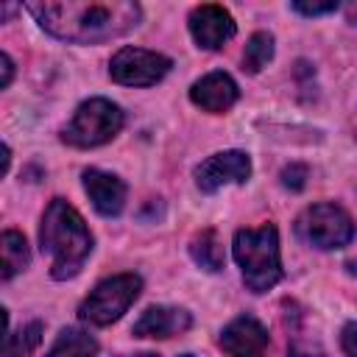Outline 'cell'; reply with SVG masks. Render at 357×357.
Here are the masks:
<instances>
[{
    "mask_svg": "<svg viewBox=\"0 0 357 357\" xmlns=\"http://www.w3.org/2000/svg\"><path fill=\"white\" fill-rule=\"evenodd\" d=\"M28 11L56 39L75 42V45H98L106 39H117L128 33L142 8L131 0H112V3H28Z\"/></svg>",
    "mask_w": 357,
    "mask_h": 357,
    "instance_id": "obj_1",
    "label": "cell"
},
{
    "mask_svg": "<svg viewBox=\"0 0 357 357\" xmlns=\"http://www.w3.org/2000/svg\"><path fill=\"white\" fill-rule=\"evenodd\" d=\"M42 251L50 254V276L53 279H73L86 257L92 254V234L84 223V218L70 206L64 198H53L50 206L42 215L39 229Z\"/></svg>",
    "mask_w": 357,
    "mask_h": 357,
    "instance_id": "obj_2",
    "label": "cell"
},
{
    "mask_svg": "<svg viewBox=\"0 0 357 357\" xmlns=\"http://www.w3.org/2000/svg\"><path fill=\"white\" fill-rule=\"evenodd\" d=\"M234 259L240 265L243 282L254 293L271 290L282 279V259H279V231L276 226L265 223L257 229H240L234 234Z\"/></svg>",
    "mask_w": 357,
    "mask_h": 357,
    "instance_id": "obj_3",
    "label": "cell"
},
{
    "mask_svg": "<svg viewBox=\"0 0 357 357\" xmlns=\"http://www.w3.org/2000/svg\"><path fill=\"white\" fill-rule=\"evenodd\" d=\"M120 128H123L120 106L106 98H89L75 109L70 123L61 128V139L73 148H98L114 139Z\"/></svg>",
    "mask_w": 357,
    "mask_h": 357,
    "instance_id": "obj_4",
    "label": "cell"
},
{
    "mask_svg": "<svg viewBox=\"0 0 357 357\" xmlns=\"http://www.w3.org/2000/svg\"><path fill=\"white\" fill-rule=\"evenodd\" d=\"M142 279L137 273H117L95 284V290L81 301L78 318L92 326H109L117 321L139 296Z\"/></svg>",
    "mask_w": 357,
    "mask_h": 357,
    "instance_id": "obj_5",
    "label": "cell"
},
{
    "mask_svg": "<svg viewBox=\"0 0 357 357\" xmlns=\"http://www.w3.org/2000/svg\"><path fill=\"white\" fill-rule=\"evenodd\" d=\"M296 234L321 248V251H332V248H343L351 243L354 237V223L349 218V212L343 206L335 204H315L310 209H304L296 220Z\"/></svg>",
    "mask_w": 357,
    "mask_h": 357,
    "instance_id": "obj_6",
    "label": "cell"
},
{
    "mask_svg": "<svg viewBox=\"0 0 357 357\" xmlns=\"http://www.w3.org/2000/svg\"><path fill=\"white\" fill-rule=\"evenodd\" d=\"M170 67L173 61L156 50L120 47L109 61V75L123 86H153L170 73Z\"/></svg>",
    "mask_w": 357,
    "mask_h": 357,
    "instance_id": "obj_7",
    "label": "cell"
},
{
    "mask_svg": "<svg viewBox=\"0 0 357 357\" xmlns=\"http://www.w3.org/2000/svg\"><path fill=\"white\" fill-rule=\"evenodd\" d=\"M251 176V159L243 151H220L195 167V184L201 192H215L223 184H245Z\"/></svg>",
    "mask_w": 357,
    "mask_h": 357,
    "instance_id": "obj_8",
    "label": "cell"
},
{
    "mask_svg": "<svg viewBox=\"0 0 357 357\" xmlns=\"http://www.w3.org/2000/svg\"><path fill=\"white\" fill-rule=\"evenodd\" d=\"M234 31H237V25L223 6L206 3V6L192 8V14H190V33H192L195 45L204 50L223 47L234 36Z\"/></svg>",
    "mask_w": 357,
    "mask_h": 357,
    "instance_id": "obj_9",
    "label": "cell"
},
{
    "mask_svg": "<svg viewBox=\"0 0 357 357\" xmlns=\"http://www.w3.org/2000/svg\"><path fill=\"white\" fill-rule=\"evenodd\" d=\"M218 343L229 357H262L268 349V329L254 315H240L223 326Z\"/></svg>",
    "mask_w": 357,
    "mask_h": 357,
    "instance_id": "obj_10",
    "label": "cell"
},
{
    "mask_svg": "<svg viewBox=\"0 0 357 357\" xmlns=\"http://www.w3.org/2000/svg\"><path fill=\"white\" fill-rule=\"evenodd\" d=\"M237 84L229 73H206L204 78H198L192 86H190V100L195 106H201L204 112H212V114H223L229 112L234 103H237Z\"/></svg>",
    "mask_w": 357,
    "mask_h": 357,
    "instance_id": "obj_11",
    "label": "cell"
},
{
    "mask_svg": "<svg viewBox=\"0 0 357 357\" xmlns=\"http://www.w3.org/2000/svg\"><path fill=\"white\" fill-rule=\"evenodd\" d=\"M192 326V315L181 307H148L131 326L134 337H173Z\"/></svg>",
    "mask_w": 357,
    "mask_h": 357,
    "instance_id": "obj_12",
    "label": "cell"
},
{
    "mask_svg": "<svg viewBox=\"0 0 357 357\" xmlns=\"http://www.w3.org/2000/svg\"><path fill=\"white\" fill-rule=\"evenodd\" d=\"M84 190H86L92 206H95L100 215H106V218L120 215L123 206H126V192H128V190H126L123 178H117V176H112V173H103V170H98V167L84 170Z\"/></svg>",
    "mask_w": 357,
    "mask_h": 357,
    "instance_id": "obj_13",
    "label": "cell"
},
{
    "mask_svg": "<svg viewBox=\"0 0 357 357\" xmlns=\"http://www.w3.org/2000/svg\"><path fill=\"white\" fill-rule=\"evenodd\" d=\"M95 354H98V340L89 332L78 326H64L45 357H95Z\"/></svg>",
    "mask_w": 357,
    "mask_h": 357,
    "instance_id": "obj_14",
    "label": "cell"
},
{
    "mask_svg": "<svg viewBox=\"0 0 357 357\" xmlns=\"http://www.w3.org/2000/svg\"><path fill=\"white\" fill-rule=\"evenodd\" d=\"M190 257L195 259V265H201L204 271L215 273L223 268V243L218 237L215 229H204L190 240Z\"/></svg>",
    "mask_w": 357,
    "mask_h": 357,
    "instance_id": "obj_15",
    "label": "cell"
},
{
    "mask_svg": "<svg viewBox=\"0 0 357 357\" xmlns=\"http://www.w3.org/2000/svg\"><path fill=\"white\" fill-rule=\"evenodd\" d=\"M3 279H11V276H17L20 271H25L28 268V262H31V254H28V243H25V237L20 234V231H14V229H8V231H3Z\"/></svg>",
    "mask_w": 357,
    "mask_h": 357,
    "instance_id": "obj_16",
    "label": "cell"
},
{
    "mask_svg": "<svg viewBox=\"0 0 357 357\" xmlns=\"http://www.w3.org/2000/svg\"><path fill=\"white\" fill-rule=\"evenodd\" d=\"M271 59H273V36H271L268 31L251 33V39L245 42V50H243V70L254 75V73H259Z\"/></svg>",
    "mask_w": 357,
    "mask_h": 357,
    "instance_id": "obj_17",
    "label": "cell"
},
{
    "mask_svg": "<svg viewBox=\"0 0 357 357\" xmlns=\"http://www.w3.org/2000/svg\"><path fill=\"white\" fill-rule=\"evenodd\" d=\"M42 340V324L31 321L25 326H20L14 335H6V351L3 357H28Z\"/></svg>",
    "mask_w": 357,
    "mask_h": 357,
    "instance_id": "obj_18",
    "label": "cell"
},
{
    "mask_svg": "<svg viewBox=\"0 0 357 357\" xmlns=\"http://www.w3.org/2000/svg\"><path fill=\"white\" fill-rule=\"evenodd\" d=\"M282 184H284L287 190H293V192L304 190V184H307V167L298 165V162L287 165V167L282 170Z\"/></svg>",
    "mask_w": 357,
    "mask_h": 357,
    "instance_id": "obj_19",
    "label": "cell"
},
{
    "mask_svg": "<svg viewBox=\"0 0 357 357\" xmlns=\"http://www.w3.org/2000/svg\"><path fill=\"white\" fill-rule=\"evenodd\" d=\"M293 8L304 17H321V14H332L337 11V0H329V3H307V0H296Z\"/></svg>",
    "mask_w": 357,
    "mask_h": 357,
    "instance_id": "obj_20",
    "label": "cell"
},
{
    "mask_svg": "<svg viewBox=\"0 0 357 357\" xmlns=\"http://www.w3.org/2000/svg\"><path fill=\"white\" fill-rule=\"evenodd\" d=\"M340 346H343V354L346 357H357V321L346 324L343 332H340Z\"/></svg>",
    "mask_w": 357,
    "mask_h": 357,
    "instance_id": "obj_21",
    "label": "cell"
},
{
    "mask_svg": "<svg viewBox=\"0 0 357 357\" xmlns=\"http://www.w3.org/2000/svg\"><path fill=\"white\" fill-rule=\"evenodd\" d=\"M0 64H3V78H0V86H8L11 84V75H14V61L8 53H0Z\"/></svg>",
    "mask_w": 357,
    "mask_h": 357,
    "instance_id": "obj_22",
    "label": "cell"
},
{
    "mask_svg": "<svg viewBox=\"0 0 357 357\" xmlns=\"http://www.w3.org/2000/svg\"><path fill=\"white\" fill-rule=\"evenodd\" d=\"M131 357H159V354H131Z\"/></svg>",
    "mask_w": 357,
    "mask_h": 357,
    "instance_id": "obj_23",
    "label": "cell"
},
{
    "mask_svg": "<svg viewBox=\"0 0 357 357\" xmlns=\"http://www.w3.org/2000/svg\"><path fill=\"white\" fill-rule=\"evenodd\" d=\"M181 357H192V354H181Z\"/></svg>",
    "mask_w": 357,
    "mask_h": 357,
    "instance_id": "obj_24",
    "label": "cell"
}]
</instances>
